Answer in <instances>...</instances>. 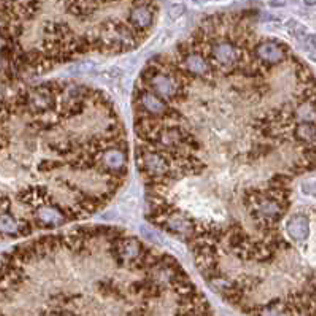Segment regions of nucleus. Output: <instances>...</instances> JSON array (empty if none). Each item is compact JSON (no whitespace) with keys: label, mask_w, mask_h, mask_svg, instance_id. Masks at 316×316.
<instances>
[{"label":"nucleus","mask_w":316,"mask_h":316,"mask_svg":"<svg viewBox=\"0 0 316 316\" xmlns=\"http://www.w3.org/2000/svg\"><path fill=\"white\" fill-rule=\"evenodd\" d=\"M0 316H214L168 254H152L135 274L76 283L68 237L46 236L0 260Z\"/></svg>","instance_id":"nucleus-1"},{"label":"nucleus","mask_w":316,"mask_h":316,"mask_svg":"<svg viewBox=\"0 0 316 316\" xmlns=\"http://www.w3.org/2000/svg\"><path fill=\"white\" fill-rule=\"evenodd\" d=\"M56 86L37 84L0 100V238L32 236L46 206H60L68 214L75 166Z\"/></svg>","instance_id":"nucleus-2"},{"label":"nucleus","mask_w":316,"mask_h":316,"mask_svg":"<svg viewBox=\"0 0 316 316\" xmlns=\"http://www.w3.org/2000/svg\"><path fill=\"white\" fill-rule=\"evenodd\" d=\"M143 0H0L6 80L37 76L88 52L122 54L146 38L130 24Z\"/></svg>","instance_id":"nucleus-3"},{"label":"nucleus","mask_w":316,"mask_h":316,"mask_svg":"<svg viewBox=\"0 0 316 316\" xmlns=\"http://www.w3.org/2000/svg\"><path fill=\"white\" fill-rule=\"evenodd\" d=\"M245 212L256 224L259 234H267L276 229L290 208L288 186H267L264 189H246L243 194Z\"/></svg>","instance_id":"nucleus-4"},{"label":"nucleus","mask_w":316,"mask_h":316,"mask_svg":"<svg viewBox=\"0 0 316 316\" xmlns=\"http://www.w3.org/2000/svg\"><path fill=\"white\" fill-rule=\"evenodd\" d=\"M254 52L256 58L267 67H280L292 58L291 50L276 38H259Z\"/></svg>","instance_id":"nucleus-5"},{"label":"nucleus","mask_w":316,"mask_h":316,"mask_svg":"<svg viewBox=\"0 0 316 316\" xmlns=\"http://www.w3.org/2000/svg\"><path fill=\"white\" fill-rule=\"evenodd\" d=\"M286 234L296 243H304L310 237V220L305 214H294L286 222Z\"/></svg>","instance_id":"nucleus-6"},{"label":"nucleus","mask_w":316,"mask_h":316,"mask_svg":"<svg viewBox=\"0 0 316 316\" xmlns=\"http://www.w3.org/2000/svg\"><path fill=\"white\" fill-rule=\"evenodd\" d=\"M292 137L300 148L316 146V122L314 121H302L297 122Z\"/></svg>","instance_id":"nucleus-7"},{"label":"nucleus","mask_w":316,"mask_h":316,"mask_svg":"<svg viewBox=\"0 0 316 316\" xmlns=\"http://www.w3.org/2000/svg\"><path fill=\"white\" fill-rule=\"evenodd\" d=\"M302 191L306 196H312L316 197V183H304L302 184Z\"/></svg>","instance_id":"nucleus-8"},{"label":"nucleus","mask_w":316,"mask_h":316,"mask_svg":"<svg viewBox=\"0 0 316 316\" xmlns=\"http://www.w3.org/2000/svg\"><path fill=\"white\" fill-rule=\"evenodd\" d=\"M304 42H305L306 48L313 52H316V35H306V37L304 38Z\"/></svg>","instance_id":"nucleus-9"},{"label":"nucleus","mask_w":316,"mask_h":316,"mask_svg":"<svg viewBox=\"0 0 316 316\" xmlns=\"http://www.w3.org/2000/svg\"><path fill=\"white\" fill-rule=\"evenodd\" d=\"M288 4H290V0H270V6L274 8H282L286 6Z\"/></svg>","instance_id":"nucleus-10"},{"label":"nucleus","mask_w":316,"mask_h":316,"mask_svg":"<svg viewBox=\"0 0 316 316\" xmlns=\"http://www.w3.org/2000/svg\"><path fill=\"white\" fill-rule=\"evenodd\" d=\"M305 5H310V6H314L316 5V0H304Z\"/></svg>","instance_id":"nucleus-11"}]
</instances>
